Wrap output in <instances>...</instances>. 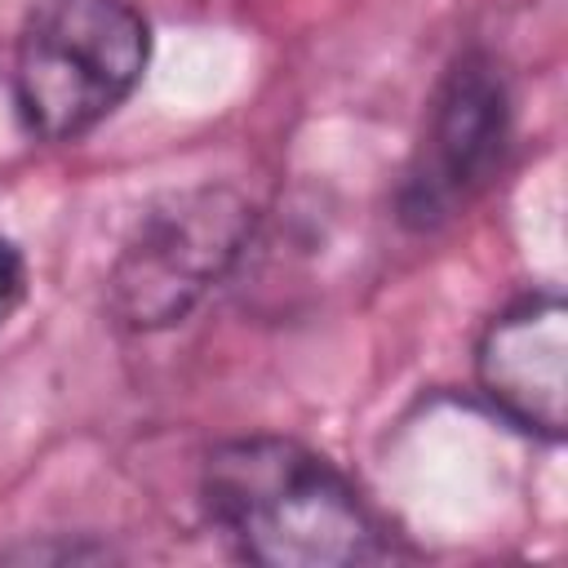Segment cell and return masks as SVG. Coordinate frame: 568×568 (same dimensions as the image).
Here are the masks:
<instances>
[{"mask_svg": "<svg viewBox=\"0 0 568 568\" xmlns=\"http://www.w3.org/2000/svg\"><path fill=\"white\" fill-rule=\"evenodd\" d=\"M200 493L213 524L266 568H342L382 550L355 488L293 439L217 444L204 457Z\"/></svg>", "mask_w": 568, "mask_h": 568, "instance_id": "obj_1", "label": "cell"}, {"mask_svg": "<svg viewBox=\"0 0 568 568\" xmlns=\"http://www.w3.org/2000/svg\"><path fill=\"white\" fill-rule=\"evenodd\" d=\"M27 297V266H22V253L0 235V328L13 320V311L22 306Z\"/></svg>", "mask_w": 568, "mask_h": 568, "instance_id": "obj_6", "label": "cell"}, {"mask_svg": "<svg viewBox=\"0 0 568 568\" xmlns=\"http://www.w3.org/2000/svg\"><path fill=\"white\" fill-rule=\"evenodd\" d=\"M510 138V93L501 71L470 53L439 84L426 133L399 186V217L413 231H435L457 217L501 169Z\"/></svg>", "mask_w": 568, "mask_h": 568, "instance_id": "obj_4", "label": "cell"}, {"mask_svg": "<svg viewBox=\"0 0 568 568\" xmlns=\"http://www.w3.org/2000/svg\"><path fill=\"white\" fill-rule=\"evenodd\" d=\"M253 217V204L235 186L204 182L160 195L133 222L106 280L120 324L146 333L186 320L244 253Z\"/></svg>", "mask_w": 568, "mask_h": 568, "instance_id": "obj_3", "label": "cell"}, {"mask_svg": "<svg viewBox=\"0 0 568 568\" xmlns=\"http://www.w3.org/2000/svg\"><path fill=\"white\" fill-rule=\"evenodd\" d=\"M146 44L129 0H36L13 58L27 129L49 142L89 133L142 80Z\"/></svg>", "mask_w": 568, "mask_h": 568, "instance_id": "obj_2", "label": "cell"}, {"mask_svg": "<svg viewBox=\"0 0 568 568\" xmlns=\"http://www.w3.org/2000/svg\"><path fill=\"white\" fill-rule=\"evenodd\" d=\"M479 386L515 426L559 439L568 422V306L528 297L497 315L475 355Z\"/></svg>", "mask_w": 568, "mask_h": 568, "instance_id": "obj_5", "label": "cell"}]
</instances>
